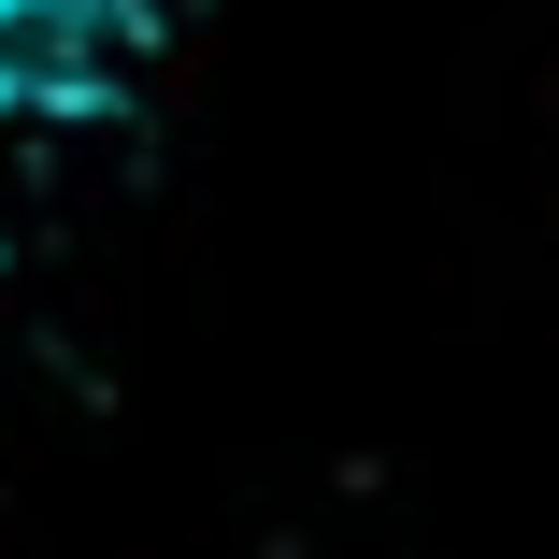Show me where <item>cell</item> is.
<instances>
[{
    "mask_svg": "<svg viewBox=\"0 0 559 559\" xmlns=\"http://www.w3.org/2000/svg\"><path fill=\"white\" fill-rule=\"evenodd\" d=\"M144 0H0V116L58 130V116H116L144 72Z\"/></svg>",
    "mask_w": 559,
    "mask_h": 559,
    "instance_id": "1",
    "label": "cell"
}]
</instances>
